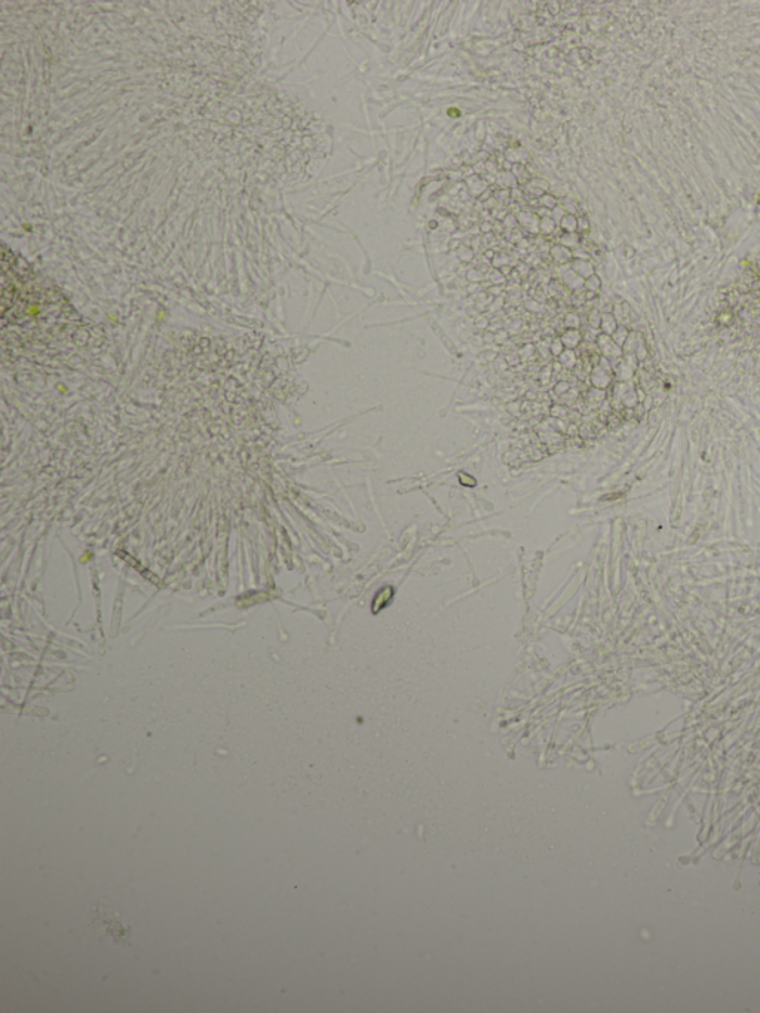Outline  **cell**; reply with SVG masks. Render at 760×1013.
Returning a JSON list of instances; mask_svg holds the SVG:
<instances>
[{"mask_svg": "<svg viewBox=\"0 0 760 1013\" xmlns=\"http://www.w3.org/2000/svg\"><path fill=\"white\" fill-rule=\"evenodd\" d=\"M88 927L93 930L95 935L109 938L115 947H130L133 927L130 924L122 923L116 911H113L101 899L91 907Z\"/></svg>", "mask_w": 760, "mask_h": 1013, "instance_id": "obj_1", "label": "cell"}]
</instances>
